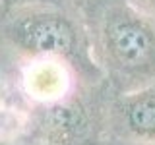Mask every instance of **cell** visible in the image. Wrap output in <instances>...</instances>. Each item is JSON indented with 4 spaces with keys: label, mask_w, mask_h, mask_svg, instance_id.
I'll return each mask as SVG.
<instances>
[{
    "label": "cell",
    "mask_w": 155,
    "mask_h": 145,
    "mask_svg": "<svg viewBox=\"0 0 155 145\" xmlns=\"http://www.w3.org/2000/svg\"><path fill=\"white\" fill-rule=\"evenodd\" d=\"M110 89L81 85L64 101L29 108L31 145H101Z\"/></svg>",
    "instance_id": "3"
},
{
    "label": "cell",
    "mask_w": 155,
    "mask_h": 145,
    "mask_svg": "<svg viewBox=\"0 0 155 145\" xmlns=\"http://www.w3.org/2000/svg\"><path fill=\"white\" fill-rule=\"evenodd\" d=\"M35 2H48V0H0V8H16V6H25V4H35Z\"/></svg>",
    "instance_id": "7"
},
{
    "label": "cell",
    "mask_w": 155,
    "mask_h": 145,
    "mask_svg": "<svg viewBox=\"0 0 155 145\" xmlns=\"http://www.w3.org/2000/svg\"><path fill=\"white\" fill-rule=\"evenodd\" d=\"M8 62L14 64V79H16L14 85L27 108L54 105L70 97L81 85H91L81 79V76L72 66L60 60H52V58L10 60L8 58Z\"/></svg>",
    "instance_id": "4"
},
{
    "label": "cell",
    "mask_w": 155,
    "mask_h": 145,
    "mask_svg": "<svg viewBox=\"0 0 155 145\" xmlns=\"http://www.w3.org/2000/svg\"><path fill=\"white\" fill-rule=\"evenodd\" d=\"M0 10H2V8H0Z\"/></svg>",
    "instance_id": "10"
},
{
    "label": "cell",
    "mask_w": 155,
    "mask_h": 145,
    "mask_svg": "<svg viewBox=\"0 0 155 145\" xmlns=\"http://www.w3.org/2000/svg\"><path fill=\"white\" fill-rule=\"evenodd\" d=\"M0 54L10 60L52 58L91 85L105 81L91 58L84 12L64 0L0 10Z\"/></svg>",
    "instance_id": "2"
},
{
    "label": "cell",
    "mask_w": 155,
    "mask_h": 145,
    "mask_svg": "<svg viewBox=\"0 0 155 145\" xmlns=\"http://www.w3.org/2000/svg\"><path fill=\"white\" fill-rule=\"evenodd\" d=\"M105 137L155 143V83L132 93L109 97Z\"/></svg>",
    "instance_id": "5"
},
{
    "label": "cell",
    "mask_w": 155,
    "mask_h": 145,
    "mask_svg": "<svg viewBox=\"0 0 155 145\" xmlns=\"http://www.w3.org/2000/svg\"><path fill=\"white\" fill-rule=\"evenodd\" d=\"M128 2L132 4L138 12H142L143 16H147L149 19L155 21V0H128Z\"/></svg>",
    "instance_id": "6"
},
{
    "label": "cell",
    "mask_w": 155,
    "mask_h": 145,
    "mask_svg": "<svg viewBox=\"0 0 155 145\" xmlns=\"http://www.w3.org/2000/svg\"><path fill=\"white\" fill-rule=\"evenodd\" d=\"M101 145H155V143H136V141H122V139H113V137H105Z\"/></svg>",
    "instance_id": "8"
},
{
    "label": "cell",
    "mask_w": 155,
    "mask_h": 145,
    "mask_svg": "<svg viewBox=\"0 0 155 145\" xmlns=\"http://www.w3.org/2000/svg\"><path fill=\"white\" fill-rule=\"evenodd\" d=\"M93 58L113 95L155 83V21L128 0L81 4Z\"/></svg>",
    "instance_id": "1"
},
{
    "label": "cell",
    "mask_w": 155,
    "mask_h": 145,
    "mask_svg": "<svg viewBox=\"0 0 155 145\" xmlns=\"http://www.w3.org/2000/svg\"><path fill=\"white\" fill-rule=\"evenodd\" d=\"M64 2H70V4H76V6H81V4H85L87 0H64Z\"/></svg>",
    "instance_id": "9"
}]
</instances>
